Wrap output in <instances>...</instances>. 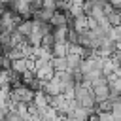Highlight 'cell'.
<instances>
[{
    "mask_svg": "<svg viewBox=\"0 0 121 121\" xmlns=\"http://www.w3.org/2000/svg\"><path fill=\"white\" fill-rule=\"evenodd\" d=\"M49 25H51L53 28H60V26H68V11H60V9H57V11L53 13V17H51V21H49Z\"/></svg>",
    "mask_w": 121,
    "mask_h": 121,
    "instance_id": "5b68a950",
    "label": "cell"
},
{
    "mask_svg": "<svg viewBox=\"0 0 121 121\" xmlns=\"http://www.w3.org/2000/svg\"><path fill=\"white\" fill-rule=\"evenodd\" d=\"M11 70L13 72H17V74H26V72H30L28 70V62H26V59H15L13 60V64H11Z\"/></svg>",
    "mask_w": 121,
    "mask_h": 121,
    "instance_id": "30bf717a",
    "label": "cell"
},
{
    "mask_svg": "<svg viewBox=\"0 0 121 121\" xmlns=\"http://www.w3.org/2000/svg\"><path fill=\"white\" fill-rule=\"evenodd\" d=\"M34 96H36V93L32 89H28L26 85H21L11 91V104H17V102L30 104V102H34Z\"/></svg>",
    "mask_w": 121,
    "mask_h": 121,
    "instance_id": "7a4b0ae2",
    "label": "cell"
},
{
    "mask_svg": "<svg viewBox=\"0 0 121 121\" xmlns=\"http://www.w3.org/2000/svg\"><path fill=\"white\" fill-rule=\"evenodd\" d=\"M55 68H53V64H51V60L49 62H43V64H40L38 68H36V76H38V79H42L43 83L45 81H49V79H53L55 78Z\"/></svg>",
    "mask_w": 121,
    "mask_h": 121,
    "instance_id": "277c9868",
    "label": "cell"
},
{
    "mask_svg": "<svg viewBox=\"0 0 121 121\" xmlns=\"http://www.w3.org/2000/svg\"><path fill=\"white\" fill-rule=\"evenodd\" d=\"M68 34H70V26H60V28H53V36L57 43H68Z\"/></svg>",
    "mask_w": 121,
    "mask_h": 121,
    "instance_id": "9c48e42d",
    "label": "cell"
},
{
    "mask_svg": "<svg viewBox=\"0 0 121 121\" xmlns=\"http://www.w3.org/2000/svg\"><path fill=\"white\" fill-rule=\"evenodd\" d=\"M100 121H115V115L112 112H106V113H96Z\"/></svg>",
    "mask_w": 121,
    "mask_h": 121,
    "instance_id": "9a60e30c",
    "label": "cell"
},
{
    "mask_svg": "<svg viewBox=\"0 0 121 121\" xmlns=\"http://www.w3.org/2000/svg\"><path fill=\"white\" fill-rule=\"evenodd\" d=\"M43 93H45V95H49L51 98L60 96V95H64V85H62V83H60V79L55 76L53 79H49V81H45V83H43Z\"/></svg>",
    "mask_w": 121,
    "mask_h": 121,
    "instance_id": "3957f363",
    "label": "cell"
},
{
    "mask_svg": "<svg viewBox=\"0 0 121 121\" xmlns=\"http://www.w3.org/2000/svg\"><path fill=\"white\" fill-rule=\"evenodd\" d=\"M91 89H93V93H95V96H96V102H104V100H108L110 95H112V87H110V79H108V78H100V79L93 81Z\"/></svg>",
    "mask_w": 121,
    "mask_h": 121,
    "instance_id": "6da1fadb",
    "label": "cell"
},
{
    "mask_svg": "<svg viewBox=\"0 0 121 121\" xmlns=\"http://www.w3.org/2000/svg\"><path fill=\"white\" fill-rule=\"evenodd\" d=\"M110 40H113L115 43L121 42V26H112L110 28Z\"/></svg>",
    "mask_w": 121,
    "mask_h": 121,
    "instance_id": "4fadbf2b",
    "label": "cell"
},
{
    "mask_svg": "<svg viewBox=\"0 0 121 121\" xmlns=\"http://www.w3.org/2000/svg\"><path fill=\"white\" fill-rule=\"evenodd\" d=\"M43 8L51 9V11H57V0H43Z\"/></svg>",
    "mask_w": 121,
    "mask_h": 121,
    "instance_id": "2e32d148",
    "label": "cell"
},
{
    "mask_svg": "<svg viewBox=\"0 0 121 121\" xmlns=\"http://www.w3.org/2000/svg\"><path fill=\"white\" fill-rule=\"evenodd\" d=\"M93 115H95V112H91L87 108H81V106H76L70 113V117H74L76 121H89Z\"/></svg>",
    "mask_w": 121,
    "mask_h": 121,
    "instance_id": "52a82bcc",
    "label": "cell"
},
{
    "mask_svg": "<svg viewBox=\"0 0 121 121\" xmlns=\"http://www.w3.org/2000/svg\"><path fill=\"white\" fill-rule=\"evenodd\" d=\"M89 121H100V119H98V115H96V113H95V115H93V117H91V119H89Z\"/></svg>",
    "mask_w": 121,
    "mask_h": 121,
    "instance_id": "ac0fdd59",
    "label": "cell"
},
{
    "mask_svg": "<svg viewBox=\"0 0 121 121\" xmlns=\"http://www.w3.org/2000/svg\"><path fill=\"white\" fill-rule=\"evenodd\" d=\"M108 2H110L115 9H119V11H121V0H108Z\"/></svg>",
    "mask_w": 121,
    "mask_h": 121,
    "instance_id": "e0dca14e",
    "label": "cell"
},
{
    "mask_svg": "<svg viewBox=\"0 0 121 121\" xmlns=\"http://www.w3.org/2000/svg\"><path fill=\"white\" fill-rule=\"evenodd\" d=\"M66 59H68V72H72V74L81 72V66H83V60H85L81 55H68Z\"/></svg>",
    "mask_w": 121,
    "mask_h": 121,
    "instance_id": "8992f818",
    "label": "cell"
},
{
    "mask_svg": "<svg viewBox=\"0 0 121 121\" xmlns=\"http://www.w3.org/2000/svg\"><path fill=\"white\" fill-rule=\"evenodd\" d=\"M106 17H108L110 26H121V11H119V9L113 8L110 13H106Z\"/></svg>",
    "mask_w": 121,
    "mask_h": 121,
    "instance_id": "8fae6325",
    "label": "cell"
},
{
    "mask_svg": "<svg viewBox=\"0 0 121 121\" xmlns=\"http://www.w3.org/2000/svg\"><path fill=\"white\" fill-rule=\"evenodd\" d=\"M51 64H53V68H55V72L59 74V72H66L68 70V59L66 57H62V59H53L51 60Z\"/></svg>",
    "mask_w": 121,
    "mask_h": 121,
    "instance_id": "7c38bea8",
    "label": "cell"
},
{
    "mask_svg": "<svg viewBox=\"0 0 121 121\" xmlns=\"http://www.w3.org/2000/svg\"><path fill=\"white\" fill-rule=\"evenodd\" d=\"M55 43H57V42H55L53 32H51V34H47V36H43V40H42V45H43V47H47V49H51Z\"/></svg>",
    "mask_w": 121,
    "mask_h": 121,
    "instance_id": "5bb4252c",
    "label": "cell"
},
{
    "mask_svg": "<svg viewBox=\"0 0 121 121\" xmlns=\"http://www.w3.org/2000/svg\"><path fill=\"white\" fill-rule=\"evenodd\" d=\"M51 53H53V59L68 57V53H70V43H55V45L51 47Z\"/></svg>",
    "mask_w": 121,
    "mask_h": 121,
    "instance_id": "ba28073f",
    "label": "cell"
}]
</instances>
